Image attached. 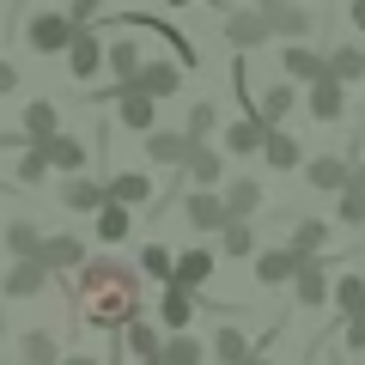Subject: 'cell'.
Returning a JSON list of instances; mask_svg holds the SVG:
<instances>
[{"label": "cell", "instance_id": "6da1fadb", "mask_svg": "<svg viewBox=\"0 0 365 365\" xmlns=\"http://www.w3.org/2000/svg\"><path fill=\"white\" fill-rule=\"evenodd\" d=\"M67 311L86 329H128L140 317V268L122 256H86L67 280Z\"/></svg>", "mask_w": 365, "mask_h": 365}, {"label": "cell", "instance_id": "7a4b0ae2", "mask_svg": "<svg viewBox=\"0 0 365 365\" xmlns=\"http://www.w3.org/2000/svg\"><path fill=\"white\" fill-rule=\"evenodd\" d=\"M25 43H31V55H67V43H73V19L55 13V6H43V13L25 19Z\"/></svg>", "mask_w": 365, "mask_h": 365}, {"label": "cell", "instance_id": "3957f363", "mask_svg": "<svg viewBox=\"0 0 365 365\" xmlns=\"http://www.w3.org/2000/svg\"><path fill=\"white\" fill-rule=\"evenodd\" d=\"M220 25H225V43H232L237 55H250V49H268V43H274L268 13H256V6H237V13H225Z\"/></svg>", "mask_w": 365, "mask_h": 365}, {"label": "cell", "instance_id": "277c9868", "mask_svg": "<svg viewBox=\"0 0 365 365\" xmlns=\"http://www.w3.org/2000/svg\"><path fill=\"white\" fill-rule=\"evenodd\" d=\"M104 31H73V43H67V73H73V86H91V79L104 73Z\"/></svg>", "mask_w": 365, "mask_h": 365}, {"label": "cell", "instance_id": "5b68a950", "mask_svg": "<svg viewBox=\"0 0 365 365\" xmlns=\"http://www.w3.org/2000/svg\"><path fill=\"white\" fill-rule=\"evenodd\" d=\"M213 268H220V256H213L207 244H189V250H177V262H170V280L165 287H189V292H201L213 280Z\"/></svg>", "mask_w": 365, "mask_h": 365}, {"label": "cell", "instance_id": "8992f818", "mask_svg": "<svg viewBox=\"0 0 365 365\" xmlns=\"http://www.w3.org/2000/svg\"><path fill=\"white\" fill-rule=\"evenodd\" d=\"M329 287H335V280H329V262H323V256L299 262V274H292V304H299V311H323V304H329Z\"/></svg>", "mask_w": 365, "mask_h": 365}, {"label": "cell", "instance_id": "52a82bcc", "mask_svg": "<svg viewBox=\"0 0 365 365\" xmlns=\"http://www.w3.org/2000/svg\"><path fill=\"white\" fill-rule=\"evenodd\" d=\"M55 201H61V207L67 213H79V220H91V213H98V207H104V182H98V177H86V170H79V177H61V189H55Z\"/></svg>", "mask_w": 365, "mask_h": 365}, {"label": "cell", "instance_id": "ba28073f", "mask_svg": "<svg viewBox=\"0 0 365 365\" xmlns=\"http://www.w3.org/2000/svg\"><path fill=\"white\" fill-rule=\"evenodd\" d=\"M182 220H189V232L213 237V232L225 225V201H220V189H189V195H182Z\"/></svg>", "mask_w": 365, "mask_h": 365}, {"label": "cell", "instance_id": "9c48e42d", "mask_svg": "<svg viewBox=\"0 0 365 365\" xmlns=\"http://www.w3.org/2000/svg\"><path fill=\"white\" fill-rule=\"evenodd\" d=\"M195 311H201V292H189V287L158 292V329H165V335H189V317Z\"/></svg>", "mask_w": 365, "mask_h": 365}, {"label": "cell", "instance_id": "30bf717a", "mask_svg": "<svg viewBox=\"0 0 365 365\" xmlns=\"http://www.w3.org/2000/svg\"><path fill=\"white\" fill-rule=\"evenodd\" d=\"M37 262L49 268V280H55V274H73L79 262H86V237H73V232H55V237H49V232H43Z\"/></svg>", "mask_w": 365, "mask_h": 365}, {"label": "cell", "instance_id": "8fae6325", "mask_svg": "<svg viewBox=\"0 0 365 365\" xmlns=\"http://www.w3.org/2000/svg\"><path fill=\"white\" fill-rule=\"evenodd\" d=\"M128 86L146 91L153 104H165V98H177V91H182V67L177 61H140V73H134Z\"/></svg>", "mask_w": 365, "mask_h": 365}, {"label": "cell", "instance_id": "7c38bea8", "mask_svg": "<svg viewBox=\"0 0 365 365\" xmlns=\"http://www.w3.org/2000/svg\"><path fill=\"white\" fill-rule=\"evenodd\" d=\"M268 25H274V43H311L317 37V13H311V6H299V0L274 6Z\"/></svg>", "mask_w": 365, "mask_h": 365}, {"label": "cell", "instance_id": "4fadbf2b", "mask_svg": "<svg viewBox=\"0 0 365 365\" xmlns=\"http://www.w3.org/2000/svg\"><path fill=\"white\" fill-rule=\"evenodd\" d=\"M304 110H311L317 122H341L347 116V86H341V79H311V86H304Z\"/></svg>", "mask_w": 365, "mask_h": 365}, {"label": "cell", "instance_id": "5bb4252c", "mask_svg": "<svg viewBox=\"0 0 365 365\" xmlns=\"http://www.w3.org/2000/svg\"><path fill=\"white\" fill-rule=\"evenodd\" d=\"M116 122L134 128V134H153L158 128V104L146 91H134V86H116Z\"/></svg>", "mask_w": 365, "mask_h": 365}, {"label": "cell", "instance_id": "9a60e30c", "mask_svg": "<svg viewBox=\"0 0 365 365\" xmlns=\"http://www.w3.org/2000/svg\"><path fill=\"white\" fill-rule=\"evenodd\" d=\"M207 146V140H201ZM195 153V140H189V134L182 128H153L146 134V158H153V165H165V170H182V158Z\"/></svg>", "mask_w": 365, "mask_h": 365}, {"label": "cell", "instance_id": "2e32d148", "mask_svg": "<svg viewBox=\"0 0 365 365\" xmlns=\"http://www.w3.org/2000/svg\"><path fill=\"white\" fill-rule=\"evenodd\" d=\"M104 195L116 201V207L140 213V207H153V177H146V170H116V177L104 182Z\"/></svg>", "mask_w": 365, "mask_h": 365}, {"label": "cell", "instance_id": "e0dca14e", "mask_svg": "<svg viewBox=\"0 0 365 365\" xmlns=\"http://www.w3.org/2000/svg\"><path fill=\"white\" fill-rule=\"evenodd\" d=\"M280 67H287V86H311V79H323V49L317 43H287V55H280Z\"/></svg>", "mask_w": 365, "mask_h": 365}, {"label": "cell", "instance_id": "ac0fdd59", "mask_svg": "<svg viewBox=\"0 0 365 365\" xmlns=\"http://www.w3.org/2000/svg\"><path fill=\"white\" fill-rule=\"evenodd\" d=\"M37 153L49 158V170H61V177H79V170H86V140H79V134H49Z\"/></svg>", "mask_w": 365, "mask_h": 365}, {"label": "cell", "instance_id": "d6986e66", "mask_svg": "<svg viewBox=\"0 0 365 365\" xmlns=\"http://www.w3.org/2000/svg\"><path fill=\"white\" fill-rule=\"evenodd\" d=\"M250 116L262 122V128H280V122L292 116V104H299V86H268V91H256V98H250Z\"/></svg>", "mask_w": 365, "mask_h": 365}, {"label": "cell", "instance_id": "ffe728a7", "mask_svg": "<svg viewBox=\"0 0 365 365\" xmlns=\"http://www.w3.org/2000/svg\"><path fill=\"white\" fill-rule=\"evenodd\" d=\"M323 73L341 79V86H359L365 79V43H335V49H323Z\"/></svg>", "mask_w": 365, "mask_h": 365}, {"label": "cell", "instance_id": "44dd1931", "mask_svg": "<svg viewBox=\"0 0 365 365\" xmlns=\"http://www.w3.org/2000/svg\"><path fill=\"white\" fill-rule=\"evenodd\" d=\"M292 274H299V256H292L287 244L256 250V280H262V287H292Z\"/></svg>", "mask_w": 365, "mask_h": 365}, {"label": "cell", "instance_id": "7402d4cb", "mask_svg": "<svg viewBox=\"0 0 365 365\" xmlns=\"http://www.w3.org/2000/svg\"><path fill=\"white\" fill-rule=\"evenodd\" d=\"M220 201H225V220H256V207H262V182L256 177H232V182H225V189H220Z\"/></svg>", "mask_w": 365, "mask_h": 365}, {"label": "cell", "instance_id": "603a6c76", "mask_svg": "<svg viewBox=\"0 0 365 365\" xmlns=\"http://www.w3.org/2000/svg\"><path fill=\"white\" fill-rule=\"evenodd\" d=\"M19 134H25L31 146H43L49 134H61V110H55L49 98H31V104H25V116H19Z\"/></svg>", "mask_w": 365, "mask_h": 365}, {"label": "cell", "instance_id": "cb8c5ba5", "mask_svg": "<svg viewBox=\"0 0 365 365\" xmlns=\"http://www.w3.org/2000/svg\"><path fill=\"white\" fill-rule=\"evenodd\" d=\"M116 347L134 353V359H158V347H165V329L146 323V317H134L128 329H116Z\"/></svg>", "mask_w": 365, "mask_h": 365}, {"label": "cell", "instance_id": "d4e9b609", "mask_svg": "<svg viewBox=\"0 0 365 365\" xmlns=\"http://www.w3.org/2000/svg\"><path fill=\"white\" fill-rule=\"evenodd\" d=\"M304 182H311V189H323V195H341V189H347V177H353V165L347 158H304Z\"/></svg>", "mask_w": 365, "mask_h": 365}, {"label": "cell", "instance_id": "484cf974", "mask_svg": "<svg viewBox=\"0 0 365 365\" xmlns=\"http://www.w3.org/2000/svg\"><path fill=\"white\" fill-rule=\"evenodd\" d=\"M182 182H195V189H220L225 182V158L213 146H195V153L182 158Z\"/></svg>", "mask_w": 365, "mask_h": 365}, {"label": "cell", "instance_id": "4316f807", "mask_svg": "<svg viewBox=\"0 0 365 365\" xmlns=\"http://www.w3.org/2000/svg\"><path fill=\"white\" fill-rule=\"evenodd\" d=\"M207 353H213V365H244L250 353H256V341H250L237 323H220V335L207 341Z\"/></svg>", "mask_w": 365, "mask_h": 365}, {"label": "cell", "instance_id": "83f0119b", "mask_svg": "<svg viewBox=\"0 0 365 365\" xmlns=\"http://www.w3.org/2000/svg\"><path fill=\"white\" fill-rule=\"evenodd\" d=\"M19 365H61L55 329H19Z\"/></svg>", "mask_w": 365, "mask_h": 365}, {"label": "cell", "instance_id": "f1b7e54d", "mask_svg": "<svg viewBox=\"0 0 365 365\" xmlns=\"http://www.w3.org/2000/svg\"><path fill=\"white\" fill-rule=\"evenodd\" d=\"M6 299H37V292H49V268L43 262H13V274H6Z\"/></svg>", "mask_w": 365, "mask_h": 365}, {"label": "cell", "instance_id": "f546056e", "mask_svg": "<svg viewBox=\"0 0 365 365\" xmlns=\"http://www.w3.org/2000/svg\"><path fill=\"white\" fill-rule=\"evenodd\" d=\"M225 153H237V158H250V153H262V140H268V128H262L256 116H237V122H225Z\"/></svg>", "mask_w": 365, "mask_h": 365}, {"label": "cell", "instance_id": "4dcf8cb0", "mask_svg": "<svg viewBox=\"0 0 365 365\" xmlns=\"http://www.w3.org/2000/svg\"><path fill=\"white\" fill-rule=\"evenodd\" d=\"M262 158H268L274 170H299V165H304V140H292L287 128H268V140H262Z\"/></svg>", "mask_w": 365, "mask_h": 365}, {"label": "cell", "instance_id": "1f68e13d", "mask_svg": "<svg viewBox=\"0 0 365 365\" xmlns=\"http://www.w3.org/2000/svg\"><path fill=\"white\" fill-rule=\"evenodd\" d=\"M329 304L341 311V323L347 317H365V274H341L335 287H329Z\"/></svg>", "mask_w": 365, "mask_h": 365}, {"label": "cell", "instance_id": "d6a6232c", "mask_svg": "<svg viewBox=\"0 0 365 365\" xmlns=\"http://www.w3.org/2000/svg\"><path fill=\"white\" fill-rule=\"evenodd\" d=\"M292 256H299V262H311V256H323V250H329V225L323 220H299V225H292Z\"/></svg>", "mask_w": 365, "mask_h": 365}, {"label": "cell", "instance_id": "836d02e7", "mask_svg": "<svg viewBox=\"0 0 365 365\" xmlns=\"http://www.w3.org/2000/svg\"><path fill=\"white\" fill-rule=\"evenodd\" d=\"M158 365H207V347H201L195 335H165V347H158Z\"/></svg>", "mask_w": 365, "mask_h": 365}, {"label": "cell", "instance_id": "e575fe53", "mask_svg": "<svg viewBox=\"0 0 365 365\" xmlns=\"http://www.w3.org/2000/svg\"><path fill=\"white\" fill-rule=\"evenodd\" d=\"M6 250H13V262H37L43 232H37L31 220H13V225H6Z\"/></svg>", "mask_w": 365, "mask_h": 365}, {"label": "cell", "instance_id": "d590c367", "mask_svg": "<svg viewBox=\"0 0 365 365\" xmlns=\"http://www.w3.org/2000/svg\"><path fill=\"white\" fill-rule=\"evenodd\" d=\"M91 225H98L104 244H128V207H116V201H104V207L91 213Z\"/></svg>", "mask_w": 365, "mask_h": 365}, {"label": "cell", "instance_id": "8d00e7d4", "mask_svg": "<svg viewBox=\"0 0 365 365\" xmlns=\"http://www.w3.org/2000/svg\"><path fill=\"white\" fill-rule=\"evenodd\" d=\"M213 237H220L225 256H256V225H244V220H225Z\"/></svg>", "mask_w": 365, "mask_h": 365}, {"label": "cell", "instance_id": "74e56055", "mask_svg": "<svg viewBox=\"0 0 365 365\" xmlns=\"http://www.w3.org/2000/svg\"><path fill=\"white\" fill-rule=\"evenodd\" d=\"M104 67L116 73V86H128V79L140 73V49H134V43H104Z\"/></svg>", "mask_w": 365, "mask_h": 365}, {"label": "cell", "instance_id": "f35d334b", "mask_svg": "<svg viewBox=\"0 0 365 365\" xmlns=\"http://www.w3.org/2000/svg\"><path fill=\"white\" fill-rule=\"evenodd\" d=\"M182 134H189V140H213V134H220V110L213 104H189V116H182Z\"/></svg>", "mask_w": 365, "mask_h": 365}, {"label": "cell", "instance_id": "ab89813d", "mask_svg": "<svg viewBox=\"0 0 365 365\" xmlns=\"http://www.w3.org/2000/svg\"><path fill=\"white\" fill-rule=\"evenodd\" d=\"M43 177H49V158H43L37 146H25V153H19V165H13V189H37Z\"/></svg>", "mask_w": 365, "mask_h": 365}, {"label": "cell", "instance_id": "60d3db41", "mask_svg": "<svg viewBox=\"0 0 365 365\" xmlns=\"http://www.w3.org/2000/svg\"><path fill=\"white\" fill-rule=\"evenodd\" d=\"M170 262H177V256H170V250L153 237V244L140 250V262H134V268H140V280H158V287H165V280H170Z\"/></svg>", "mask_w": 365, "mask_h": 365}, {"label": "cell", "instance_id": "b9f144b4", "mask_svg": "<svg viewBox=\"0 0 365 365\" xmlns=\"http://www.w3.org/2000/svg\"><path fill=\"white\" fill-rule=\"evenodd\" d=\"M335 220L359 232V225H365V189H341V195H335Z\"/></svg>", "mask_w": 365, "mask_h": 365}, {"label": "cell", "instance_id": "7bdbcfd3", "mask_svg": "<svg viewBox=\"0 0 365 365\" xmlns=\"http://www.w3.org/2000/svg\"><path fill=\"white\" fill-rule=\"evenodd\" d=\"M61 13L73 19V31H91V25H98V19H104V0H67Z\"/></svg>", "mask_w": 365, "mask_h": 365}, {"label": "cell", "instance_id": "ee69618b", "mask_svg": "<svg viewBox=\"0 0 365 365\" xmlns=\"http://www.w3.org/2000/svg\"><path fill=\"white\" fill-rule=\"evenodd\" d=\"M341 341H347V353H365V317H347L341 323Z\"/></svg>", "mask_w": 365, "mask_h": 365}, {"label": "cell", "instance_id": "f6af8a7d", "mask_svg": "<svg viewBox=\"0 0 365 365\" xmlns=\"http://www.w3.org/2000/svg\"><path fill=\"white\" fill-rule=\"evenodd\" d=\"M0 91H19V67L6 61V55H0Z\"/></svg>", "mask_w": 365, "mask_h": 365}, {"label": "cell", "instance_id": "bcb514c9", "mask_svg": "<svg viewBox=\"0 0 365 365\" xmlns=\"http://www.w3.org/2000/svg\"><path fill=\"white\" fill-rule=\"evenodd\" d=\"M347 19H353V31L365 37V0H353V6H347Z\"/></svg>", "mask_w": 365, "mask_h": 365}, {"label": "cell", "instance_id": "7dc6e473", "mask_svg": "<svg viewBox=\"0 0 365 365\" xmlns=\"http://www.w3.org/2000/svg\"><path fill=\"white\" fill-rule=\"evenodd\" d=\"M347 189H365V158L353 165V177H347Z\"/></svg>", "mask_w": 365, "mask_h": 365}, {"label": "cell", "instance_id": "c3c4849f", "mask_svg": "<svg viewBox=\"0 0 365 365\" xmlns=\"http://www.w3.org/2000/svg\"><path fill=\"white\" fill-rule=\"evenodd\" d=\"M274 6H287V0H256V13H274Z\"/></svg>", "mask_w": 365, "mask_h": 365}, {"label": "cell", "instance_id": "681fc988", "mask_svg": "<svg viewBox=\"0 0 365 365\" xmlns=\"http://www.w3.org/2000/svg\"><path fill=\"white\" fill-rule=\"evenodd\" d=\"M244 365H274V359H268V353H250V359H244Z\"/></svg>", "mask_w": 365, "mask_h": 365}, {"label": "cell", "instance_id": "f907efd6", "mask_svg": "<svg viewBox=\"0 0 365 365\" xmlns=\"http://www.w3.org/2000/svg\"><path fill=\"white\" fill-rule=\"evenodd\" d=\"M61 365H98V359H86V353H79V359H61Z\"/></svg>", "mask_w": 365, "mask_h": 365}, {"label": "cell", "instance_id": "816d5d0a", "mask_svg": "<svg viewBox=\"0 0 365 365\" xmlns=\"http://www.w3.org/2000/svg\"><path fill=\"white\" fill-rule=\"evenodd\" d=\"M165 6H189V0H165Z\"/></svg>", "mask_w": 365, "mask_h": 365}, {"label": "cell", "instance_id": "f5cc1de1", "mask_svg": "<svg viewBox=\"0 0 365 365\" xmlns=\"http://www.w3.org/2000/svg\"><path fill=\"white\" fill-rule=\"evenodd\" d=\"M140 365H158V359H140Z\"/></svg>", "mask_w": 365, "mask_h": 365}]
</instances>
